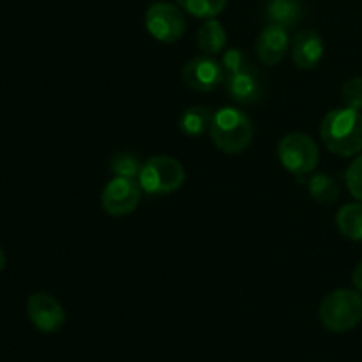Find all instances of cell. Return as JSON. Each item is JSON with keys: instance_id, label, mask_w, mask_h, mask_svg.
Segmentation results:
<instances>
[{"instance_id": "obj_2", "label": "cell", "mask_w": 362, "mask_h": 362, "mask_svg": "<svg viewBox=\"0 0 362 362\" xmlns=\"http://www.w3.org/2000/svg\"><path fill=\"white\" fill-rule=\"evenodd\" d=\"M209 133L219 151L225 154H240L253 141L255 127L243 110L228 106L214 112Z\"/></svg>"}, {"instance_id": "obj_15", "label": "cell", "mask_w": 362, "mask_h": 362, "mask_svg": "<svg viewBox=\"0 0 362 362\" xmlns=\"http://www.w3.org/2000/svg\"><path fill=\"white\" fill-rule=\"evenodd\" d=\"M226 41H228V35H226L225 27H223L218 20H214V18L207 20L200 28H198V48H200L205 55H218V53H221L223 49H225Z\"/></svg>"}, {"instance_id": "obj_7", "label": "cell", "mask_w": 362, "mask_h": 362, "mask_svg": "<svg viewBox=\"0 0 362 362\" xmlns=\"http://www.w3.org/2000/svg\"><path fill=\"white\" fill-rule=\"evenodd\" d=\"M141 186L136 179H127V177H113L105 186L101 194V204L106 214L127 216L136 211L138 204L141 200Z\"/></svg>"}, {"instance_id": "obj_3", "label": "cell", "mask_w": 362, "mask_h": 362, "mask_svg": "<svg viewBox=\"0 0 362 362\" xmlns=\"http://www.w3.org/2000/svg\"><path fill=\"white\" fill-rule=\"evenodd\" d=\"M322 325L331 332L356 329L362 320V296L357 290L339 288L329 293L318 310Z\"/></svg>"}, {"instance_id": "obj_24", "label": "cell", "mask_w": 362, "mask_h": 362, "mask_svg": "<svg viewBox=\"0 0 362 362\" xmlns=\"http://www.w3.org/2000/svg\"><path fill=\"white\" fill-rule=\"evenodd\" d=\"M7 264V258H6V253H4V250L0 247V271H4V267H6Z\"/></svg>"}, {"instance_id": "obj_11", "label": "cell", "mask_w": 362, "mask_h": 362, "mask_svg": "<svg viewBox=\"0 0 362 362\" xmlns=\"http://www.w3.org/2000/svg\"><path fill=\"white\" fill-rule=\"evenodd\" d=\"M324 49L325 46L320 34L313 28H304L293 39L292 60L299 69H313L324 57Z\"/></svg>"}, {"instance_id": "obj_18", "label": "cell", "mask_w": 362, "mask_h": 362, "mask_svg": "<svg viewBox=\"0 0 362 362\" xmlns=\"http://www.w3.org/2000/svg\"><path fill=\"white\" fill-rule=\"evenodd\" d=\"M175 2L180 9L189 13L191 16L211 20L225 11L228 0H175Z\"/></svg>"}, {"instance_id": "obj_17", "label": "cell", "mask_w": 362, "mask_h": 362, "mask_svg": "<svg viewBox=\"0 0 362 362\" xmlns=\"http://www.w3.org/2000/svg\"><path fill=\"white\" fill-rule=\"evenodd\" d=\"M308 189L318 204H332L339 198L338 182L327 173H317V175L311 177Z\"/></svg>"}, {"instance_id": "obj_9", "label": "cell", "mask_w": 362, "mask_h": 362, "mask_svg": "<svg viewBox=\"0 0 362 362\" xmlns=\"http://www.w3.org/2000/svg\"><path fill=\"white\" fill-rule=\"evenodd\" d=\"M182 78L187 87L193 90L211 92L225 81V71H223L221 62L212 59L211 55H200L191 59L184 66Z\"/></svg>"}, {"instance_id": "obj_4", "label": "cell", "mask_w": 362, "mask_h": 362, "mask_svg": "<svg viewBox=\"0 0 362 362\" xmlns=\"http://www.w3.org/2000/svg\"><path fill=\"white\" fill-rule=\"evenodd\" d=\"M140 186L148 194H168L179 189L186 180V170L182 163L170 156H154L144 163Z\"/></svg>"}, {"instance_id": "obj_20", "label": "cell", "mask_w": 362, "mask_h": 362, "mask_svg": "<svg viewBox=\"0 0 362 362\" xmlns=\"http://www.w3.org/2000/svg\"><path fill=\"white\" fill-rule=\"evenodd\" d=\"M221 66H223V71H225V78L232 76V74H237V73H243V71L255 69V66L251 64L250 57L246 55V52L237 48L226 49L225 55H223Z\"/></svg>"}, {"instance_id": "obj_23", "label": "cell", "mask_w": 362, "mask_h": 362, "mask_svg": "<svg viewBox=\"0 0 362 362\" xmlns=\"http://www.w3.org/2000/svg\"><path fill=\"white\" fill-rule=\"evenodd\" d=\"M352 281H354V286H356L357 292L362 293V260L357 264V267L354 269Z\"/></svg>"}, {"instance_id": "obj_16", "label": "cell", "mask_w": 362, "mask_h": 362, "mask_svg": "<svg viewBox=\"0 0 362 362\" xmlns=\"http://www.w3.org/2000/svg\"><path fill=\"white\" fill-rule=\"evenodd\" d=\"M336 225L346 239L362 243V202L343 205L336 214Z\"/></svg>"}, {"instance_id": "obj_22", "label": "cell", "mask_w": 362, "mask_h": 362, "mask_svg": "<svg viewBox=\"0 0 362 362\" xmlns=\"http://www.w3.org/2000/svg\"><path fill=\"white\" fill-rule=\"evenodd\" d=\"M346 187L356 200L362 202V154L357 156L346 170Z\"/></svg>"}, {"instance_id": "obj_5", "label": "cell", "mask_w": 362, "mask_h": 362, "mask_svg": "<svg viewBox=\"0 0 362 362\" xmlns=\"http://www.w3.org/2000/svg\"><path fill=\"white\" fill-rule=\"evenodd\" d=\"M278 158L281 165L293 175H308L313 172L320 159L318 145L306 133H288L278 145Z\"/></svg>"}, {"instance_id": "obj_1", "label": "cell", "mask_w": 362, "mask_h": 362, "mask_svg": "<svg viewBox=\"0 0 362 362\" xmlns=\"http://www.w3.org/2000/svg\"><path fill=\"white\" fill-rule=\"evenodd\" d=\"M320 136L332 154L357 156L362 152V113L346 106L332 110L322 120Z\"/></svg>"}, {"instance_id": "obj_19", "label": "cell", "mask_w": 362, "mask_h": 362, "mask_svg": "<svg viewBox=\"0 0 362 362\" xmlns=\"http://www.w3.org/2000/svg\"><path fill=\"white\" fill-rule=\"evenodd\" d=\"M144 163L133 152H117L110 163V170L115 177H127V179H138L140 177Z\"/></svg>"}, {"instance_id": "obj_14", "label": "cell", "mask_w": 362, "mask_h": 362, "mask_svg": "<svg viewBox=\"0 0 362 362\" xmlns=\"http://www.w3.org/2000/svg\"><path fill=\"white\" fill-rule=\"evenodd\" d=\"M214 112L209 106H191L180 115L179 127L186 136L200 138L211 131Z\"/></svg>"}, {"instance_id": "obj_6", "label": "cell", "mask_w": 362, "mask_h": 362, "mask_svg": "<svg viewBox=\"0 0 362 362\" xmlns=\"http://www.w3.org/2000/svg\"><path fill=\"white\" fill-rule=\"evenodd\" d=\"M145 27L159 42H177L186 32V18L175 4L154 2L145 13Z\"/></svg>"}, {"instance_id": "obj_12", "label": "cell", "mask_w": 362, "mask_h": 362, "mask_svg": "<svg viewBox=\"0 0 362 362\" xmlns=\"http://www.w3.org/2000/svg\"><path fill=\"white\" fill-rule=\"evenodd\" d=\"M225 87L230 98L240 105H251L262 98V83L257 69L243 71L225 78Z\"/></svg>"}, {"instance_id": "obj_10", "label": "cell", "mask_w": 362, "mask_h": 362, "mask_svg": "<svg viewBox=\"0 0 362 362\" xmlns=\"http://www.w3.org/2000/svg\"><path fill=\"white\" fill-rule=\"evenodd\" d=\"M288 28L269 23L257 41V57L265 66H278L288 52Z\"/></svg>"}, {"instance_id": "obj_8", "label": "cell", "mask_w": 362, "mask_h": 362, "mask_svg": "<svg viewBox=\"0 0 362 362\" xmlns=\"http://www.w3.org/2000/svg\"><path fill=\"white\" fill-rule=\"evenodd\" d=\"M27 315L37 331L53 334L66 324V311L62 304L46 292H35L27 300Z\"/></svg>"}, {"instance_id": "obj_13", "label": "cell", "mask_w": 362, "mask_h": 362, "mask_svg": "<svg viewBox=\"0 0 362 362\" xmlns=\"http://www.w3.org/2000/svg\"><path fill=\"white\" fill-rule=\"evenodd\" d=\"M304 16V7L300 0H269L265 6V18L269 23L281 25L290 28L299 23Z\"/></svg>"}, {"instance_id": "obj_21", "label": "cell", "mask_w": 362, "mask_h": 362, "mask_svg": "<svg viewBox=\"0 0 362 362\" xmlns=\"http://www.w3.org/2000/svg\"><path fill=\"white\" fill-rule=\"evenodd\" d=\"M341 99L346 108L362 112V76H354L343 85Z\"/></svg>"}]
</instances>
